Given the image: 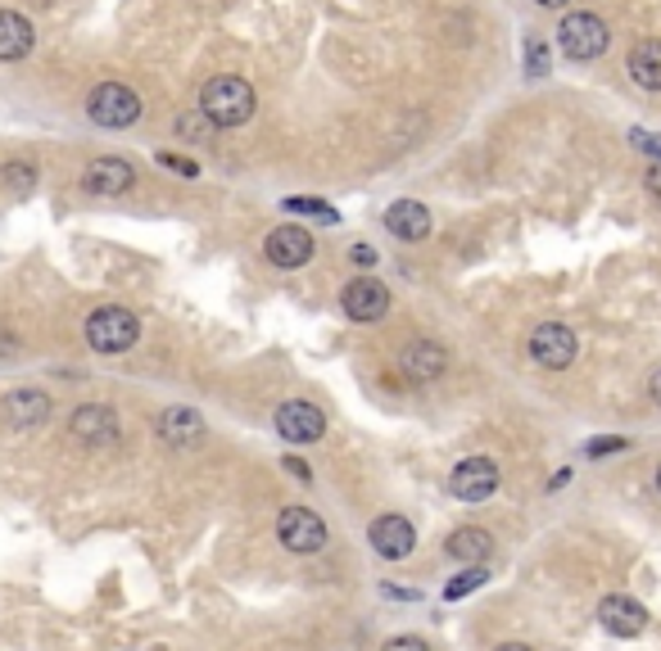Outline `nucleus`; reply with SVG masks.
<instances>
[{
	"label": "nucleus",
	"instance_id": "obj_6",
	"mask_svg": "<svg viewBox=\"0 0 661 651\" xmlns=\"http://www.w3.org/2000/svg\"><path fill=\"white\" fill-rule=\"evenodd\" d=\"M340 303H345V313L353 322L372 326V322H381L389 313V290L376 281V276H353V281L345 286V294H340Z\"/></svg>",
	"mask_w": 661,
	"mask_h": 651
},
{
	"label": "nucleus",
	"instance_id": "obj_12",
	"mask_svg": "<svg viewBox=\"0 0 661 651\" xmlns=\"http://www.w3.org/2000/svg\"><path fill=\"white\" fill-rule=\"evenodd\" d=\"M263 254L273 267H304L313 258V236L304 227H277L273 236H267Z\"/></svg>",
	"mask_w": 661,
	"mask_h": 651
},
{
	"label": "nucleus",
	"instance_id": "obj_23",
	"mask_svg": "<svg viewBox=\"0 0 661 651\" xmlns=\"http://www.w3.org/2000/svg\"><path fill=\"white\" fill-rule=\"evenodd\" d=\"M485 579H490L485 570H480V566H471V570H462V575H458L454 583L444 588V598H448V602H458V598H467L471 588H480V583H485Z\"/></svg>",
	"mask_w": 661,
	"mask_h": 651
},
{
	"label": "nucleus",
	"instance_id": "obj_35",
	"mask_svg": "<svg viewBox=\"0 0 661 651\" xmlns=\"http://www.w3.org/2000/svg\"><path fill=\"white\" fill-rule=\"evenodd\" d=\"M498 651H530V647H521V642H507V647H498Z\"/></svg>",
	"mask_w": 661,
	"mask_h": 651
},
{
	"label": "nucleus",
	"instance_id": "obj_7",
	"mask_svg": "<svg viewBox=\"0 0 661 651\" xmlns=\"http://www.w3.org/2000/svg\"><path fill=\"white\" fill-rule=\"evenodd\" d=\"M277 534H281V543H286L290 552H304V556L326 547V525H322V516H313L309 507H286L281 520H277Z\"/></svg>",
	"mask_w": 661,
	"mask_h": 651
},
{
	"label": "nucleus",
	"instance_id": "obj_18",
	"mask_svg": "<svg viewBox=\"0 0 661 651\" xmlns=\"http://www.w3.org/2000/svg\"><path fill=\"white\" fill-rule=\"evenodd\" d=\"M46 417H50V398H46L41 389H14V394H5V425L33 430V425H41Z\"/></svg>",
	"mask_w": 661,
	"mask_h": 651
},
{
	"label": "nucleus",
	"instance_id": "obj_34",
	"mask_svg": "<svg viewBox=\"0 0 661 651\" xmlns=\"http://www.w3.org/2000/svg\"><path fill=\"white\" fill-rule=\"evenodd\" d=\"M534 5H544V10H557V5H566V0H534Z\"/></svg>",
	"mask_w": 661,
	"mask_h": 651
},
{
	"label": "nucleus",
	"instance_id": "obj_2",
	"mask_svg": "<svg viewBox=\"0 0 661 651\" xmlns=\"http://www.w3.org/2000/svg\"><path fill=\"white\" fill-rule=\"evenodd\" d=\"M136 335H141V322L128 313V308H96L92 317H86V345H92L96 353H123L136 345Z\"/></svg>",
	"mask_w": 661,
	"mask_h": 651
},
{
	"label": "nucleus",
	"instance_id": "obj_27",
	"mask_svg": "<svg viewBox=\"0 0 661 651\" xmlns=\"http://www.w3.org/2000/svg\"><path fill=\"white\" fill-rule=\"evenodd\" d=\"M159 164L172 168V172H182V177H200V164H195V159H182V154H159Z\"/></svg>",
	"mask_w": 661,
	"mask_h": 651
},
{
	"label": "nucleus",
	"instance_id": "obj_10",
	"mask_svg": "<svg viewBox=\"0 0 661 651\" xmlns=\"http://www.w3.org/2000/svg\"><path fill=\"white\" fill-rule=\"evenodd\" d=\"M448 489H454L462 503H485L490 493L498 489V467H494L490 457H467V461H458V467H454Z\"/></svg>",
	"mask_w": 661,
	"mask_h": 651
},
{
	"label": "nucleus",
	"instance_id": "obj_4",
	"mask_svg": "<svg viewBox=\"0 0 661 651\" xmlns=\"http://www.w3.org/2000/svg\"><path fill=\"white\" fill-rule=\"evenodd\" d=\"M557 41H562V50H566L570 59H598V55L608 50L612 33H608V23L598 19V14L580 10V14H566V19H562Z\"/></svg>",
	"mask_w": 661,
	"mask_h": 651
},
{
	"label": "nucleus",
	"instance_id": "obj_33",
	"mask_svg": "<svg viewBox=\"0 0 661 651\" xmlns=\"http://www.w3.org/2000/svg\"><path fill=\"white\" fill-rule=\"evenodd\" d=\"M648 394H652V402H657V408H661V366H657L652 376H648Z\"/></svg>",
	"mask_w": 661,
	"mask_h": 651
},
{
	"label": "nucleus",
	"instance_id": "obj_26",
	"mask_svg": "<svg viewBox=\"0 0 661 651\" xmlns=\"http://www.w3.org/2000/svg\"><path fill=\"white\" fill-rule=\"evenodd\" d=\"M629 145L652 154V159H661V132H644V128H629Z\"/></svg>",
	"mask_w": 661,
	"mask_h": 651
},
{
	"label": "nucleus",
	"instance_id": "obj_19",
	"mask_svg": "<svg viewBox=\"0 0 661 651\" xmlns=\"http://www.w3.org/2000/svg\"><path fill=\"white\" fill-rule=\"evenodd\" d=\"M27 50H33V23H27L23 14H14V10H0V59L14 64V59H23Z\"/></svg>",
	"mask_w": 661,
	"mask_h": 651
},
{
	"label": "nucleus",
	"instance_id": "obj_29",
	"mask_svg": "<svg viewBox=\"0 0 661 651\" xmlns=\"http://www.w3.org/2000/svg\"><path fill=\"white\" fill-rule=\"evenodd\" d=\"M385 651H431L422 638H412V634H404V638H389L385 642Z\"/></svg>",
	"mask_w": 661,
	"mask_h": 651
},
{
	"label": "nucleus",
	"instance_id": "obj_13",
	"mask_svg": "<svg viewBox=\"0 0 661 651\" xmlns=\"http://www.w3.org/2000/svg\"><path fill=\"white\" fill-rule=\"evenodd\" d=\"M368 543L376 547V556H385V562H404V556L417 547V530H412L404 516H381V520L372 525Z\"/></svg>",
	"mask_w": 661,
	"mask_h": 651
},
{
	"label": "nucleus",
	"instance_id": "obj_17",
	"mask_svg": "<svg viewBox=\"0 0 661 651\" xmlns=\"http://www.w3.org/2000/svg\"><path fill=\"white\" fill-rule=\"evenodd\" d=\"M385 227L389 236H399V240H426L431 236V208L426 204H417V200H399V204H389L385 208Z\"/></svg>",
	"mask_w": 661,
	"mask_h": 651
},
{
	"label": "nucleus",
	"instance_id": "obj_21",
	"mask_svg": "<svg viewBox=\"0 0 661 651\" xmlns=\"http://www.w3.org/2000/svg\"><path fill=\"white\" fill-rule=\"evenodd\" d=\"M490 547H494L490 534L485 530H471V525H467V530H454V539L444 543V552L454 556V562H485Z\"/></svg>",
	"mask_w": 661,
	"mask_h": 651
},
{
	"label": "nucleus",
	"instance_id": "obj_1",
	"mask_svg": "<svg viewBox=\"0 0 661 651\" xmlns=\"http://www.w3.org/2000/svg\"><path fill=\"white\" fill-rule=\"evenodd\" d=\"M200 109L208 122H218V128H240V122L254 118L259 100H254V86L245 77H214L200 91Z\"/></svg>",
	"mask_w": 661,
	"mask_h": 651
},
{
	"label": "nucleus",
	"instance_id": "obj_28",
	"mask_svg": "<svg viewBox=\"0 0 661 651\" xmlns=\"http://www.w3.org/2000/svg\"><path fill=\"white\" fill-rule=\"evenodd\" d=\"M625 448H629V444L621 439V434H612V439H593L585 453H589V457H608V453H625Z\"/></svg>",
	"mask_w": 661,
	"mask_h": 651
},
{
	"label": "nucleus",
	"instance_id": "obj_3",
	"mask_svg": "<svg viewBox=\"0 0 661 651\" xmlns=\"http://www.w3.org/2000/svg\"><path fill=\"white\" fill-rule=\"evenodd\" d=\"M86 113H92L96 128H132V122L141 118V96L132 86L123 82H100L92 91V100H86Z\"/></svg>",
	"mask_w": 661,
	"mask_h": 651
},
{
	"label": "nucleus",
	"instance_id": "obj_16",
	"mask_svg": "<svg viewBox=\"0 0 661 651\" xmlns=\"http://www.w3.org/2000/svg\"><path fill=\"white\" fill-rule=\"evenodd\" d=\"M598 619H603V629L616 634V638H635V634L648 629V611L635 598H621V593L598 606Z\"/></svg>",
	"mask_w": 661,
	"mask_h": 651
},
{
	"label": "nucleus",
	"instance_id": "obj_31",
	"mask_svg": "<svg viewBox=\"0 0 661 651\" xmlns=\"http://www.w3.org/2000/svg\"><path fill=\"white\" fill-rule=\"evenodd\" d=\"M349 258H353L358 267H376V250H372V244H353Z\"/></svg>",
	"mask_w": 661,
	"mask_h": 651
},
{
	"label": "nucleus",
	"instance_id": "obj_22",
	"mask_svg": "<svg viewBox=\"0 0 661 651\" xmlns=\"http://www.w3.org/2000/svg\"><path fill=\"white\" fill-rule=\"evenodd\" d=\"M526 73L544 77L549 73V41L544 37H526Z\"/></svg>",
	"mask_w": 661,
	"mask_h": 651
},
{
	"label": "nucleus",
	"instance_id": "obj_8",
	"mask_svg": "<svg viewBox=\"0 0 661 651\" xmlns=\"http://www.w3.org/2000/svg\"><path fill=\"white\" fill-rule=\"evenodd\" d=\"M69 434L82 448H109V444H118V417H113V408L86 402V408H77L69 417Z\"/></svg>",
	"mask_w": 661,
	"mask_h": 651
},
{
	"label": "nucleus",
	"instance_id": "obj_32",
	"mask_svg": "<svg viewBox=\"0 0 661 651\" xmlns=\"http://www.w3.org/2000/svg\"><path fill=\"white\" fill-rule=\"evenodd\" d=\"M648 191H652V195L661 200V159H657V164L648 168Z\"/></svg>",
	"mask_w": 661,
	"mask_h": 651
},
{
	"label": "nucleus",
	"instance_id": "obj_24",
	"mask_svg": "<svg viewBox=\"0 0 661 651\" xmlns=\"http://www.w3.org/2000/svg\"><path fill=\"white\" fill-rule=\"evenodd\" d=\"M286 213H313V217H322V222H336V208H330L326 200H309V195L286 200Z\"/></svg>",
	"mask_w": 661,
	"mask_h": 651
},
{
	"label": "nucleus",
	"instance_id": "obj_15",
	"mask_svg": "<svg viewBox=\"0 0 661 651\" xmlns=\"http://www.w3.org/2000/svg\"><path fill=\"white\" fill-rule=\"evenodd\" d=\"M159 439L168 448H200L204 444V417L195 408H168L159 417Z\"/></svg>",
	"mask_w": 661,
	"mask_h": 651
},
{
	"label": "nucleus",
	"instance_id": "obj_5",
	"mask_svg": "<svg viewBox=\"0 0 661 651\" xmlns=\"http://www.w3.org/2000/svg\"><path fill=\"white\" fill-rule=\"evenodd\" d=\"M576 349H580V339L570 335L562 322H544V326L530 330V358L539 366H549V371H566L570 362H576Z\"/></svg>",
	"mask_w": 661,
	"mask_h": 651
},
{
	"label": "nucleus",
	"instance_id": "obj_30",
	"mask_svg": "<svg viewBox=\"0 0 661 651\" xmlns=\"http://www.w3.org/2000/svg\"><path fill=\"white\" fill-rule=\"evenodd\" d=\"M281 471H290L295 480H304V484L313 480V471H309V461H299V457H286V461H281Z\"/></svg>",
	"mask_w": 661,
	"mask_h": 651
},
{
	"label": "nucleus",
	"instance_id": "obj_9",
	"mask_svg": "<svg viewBox=\"0 0 661 651\" xmlns=\"http://www.w3.org/2000/svg\"><path fill=\"white\" fill-rule=\"evenodd\" d=\"M277 434H281V439H290V444H317L322 434H326V417L313 408V402L290 398V402H281V408H277Z\"/></svg>",
	"mask_w": 661,
	"mask_h": 651
},
{
	"label": "nucleus",
	"instance_id": "obj_36",
	"mask_svg": "<svg viewBox=\"0 0 661 651\" xmlns=\"http://www.w3.org/2000/svg\"><path fill=\"white\" fill-rule=\"evenodd\" d=\"M657 489H661V467H657Z\"/></svg>",
	"mask_w": 661,
	"mask_h": 651
},
{
	"label": "nucleus",
	"instance_id": "obj_25",
	"mask_svg": "<svg viewBox=\"0 0 661 651\" xmlns=\"http://www.w3.org/2000/svg\"><path fill=\"white\" fill-rule=\"evenodd\" d=\"M0 177H5V181L14 185V191H33V181H37L33 164H5V172H0Z\"/></svg>",
	"mask_w": 661,
	"mask_h": 651
},
{
	"label": "nucleus",
	"instance_id": "obj_14",
	"mask_svg": "<svg viewBox=\"0 0 661 651\" xmlns=\"http://www.w3.org/2000/svg\"><path fill=\"white\" fill-rule=\"evenodd\" d=\"M399 366H404V376L417 381V385H431L444 376V366H448V353L440 345H431V339H412V345L399 353Z\"/></svg>",
	"mask_w": 661,
	"mask_h": 651
},
{
	"label": "nucleus",
	"instance_id": "obj_11",
	"mask_svg": "<svg viewBox=\"0 0 661 651\" xmlns=\"http://www.w3.org/2000/svg\"><path fill=\"white\" fill-rule=\"evenodd\" d=\"M132 181H136L132 164L128 159H113V154L92 159V164H86V172H82V185L92 195H123V191H132Z\"/></svg>",
	"mask_w": 661,
	"mask_h": 651
},
{
	"label": "nucleus",
	"instance_id": "obj_20",
	"mask_svg": "<svg viewBox=\"0 0 661 651\" xmlns=\"http://www.w3.org/2000/svg\"><path fill=\"white\" fill-rule=\"evenodd\" d=\"M629 77L644 91H661V41H639L629 50Z\"/></svg>",
	"mask_w": 661,
	"mask_h": 651
}]
</instances>
